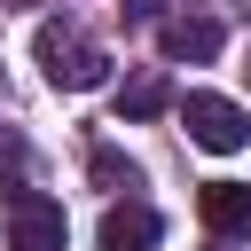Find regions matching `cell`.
Wrapping results in <instances>:
<instances>
[{
    "label": "cell",
    "instance_id": "cell-1",
    "mask_svg": "<svg viewBox=\"0 0 251 251\" xmlns=\"http://www.w3.org/2000/svg\"><path fill=\"white\" fill-rule=\"evenodd\" d=\"M39 71L63 94H94L110 78V47H94L78 24H39Z\"/></svg>",
    "mask_w": 251,
    "mask_h": 251
},
{
    "label": "cell",
    "instance_id": "cell-2",
    "mask_svg": "<svg viewBox=\"0 0 251 251\" xmlns=\"http://www.w3.org/2000/svg\"><path fill=\"white\" fill-rule=\"evenodd\" d=\"M180 126H188V141L212 149V157H235V149L251 141V110L227 102V94H188V102H180Z\"/></svg>",
    "mask_w": 251,
    "mask_h": 251
},
{
    "label": "cell",
    "instance_id": "cell-3",
    "mask_svg": "<svg viewBox=\"0 0 251 251\" xmlns=\"http://www.w3.org/2000/svg\"><path fill=\"white\" fill-rule=\"evenodd\" d=\"M71 227H63V204L39 196V188H16L8 196V251H63Z\"/></svg>",
    "mask_w": 251,
    "mask_h": 251
},
{
    "label": "cell",
    "instance_id": "cell-4",
    "mask_svg": "<svg viewBox=\"0 0 251 251\" xmlns=\"http://www.w3.org/2000/svg\"><path fill=\"white\" fill-rule=\"evenodd\" d=\"M157 235H165V220L149 204H110L102 212V251H157Z\"/></svg>",
    "mask_w": 251,
    "mask_h": 251
},
{
    "label": "cell",
    "instance_id": "cell-5",
    "mask_svg": "<svg viewBox=\"0 0 251 251\" xmlns=\"http://www.w3.org/2000/svg\"><path fill=\"white\" fill-rule=\"evenodd\" d=\"M196 212H204L212 235H251V188H243V180H212V188L196 196Z\"/></svg>",
    "mask_w": 251,
    "mask_h": 251
},
{
    "label": "cell",
    "instance_id": "cell-6",
    "mask_svg": "<svg viewBox=\"0 0 251 251\" xmlns=\"http://www.w3.org/2000/svg\"><path fill=\"white\" fill-rule=\"evenodd\" d=\"M157 47H165L173 63H212V55H220V24H212V16H173V24L157 31Z\"/></svg>",
    "mask_w": 251,
    "mask_h": 251
},
{
    "label": "cell",
    "instance_id": "cell-7",
    "mask_svg": "<svg viewBox=\"0 0 251 251\" xmlns=\"http://www.w3.org/2000/svg\"><path fill=\"white\" fill-rule=\"evenodd\" d=\"M165 102H173V94H165V78H157V71H141V78L118 94V118H157Z\"/></svg>",
    "mask_w": 251,
    "mask_h": 251
},
{
    "label": "cell",
    "instance_id": "cell-8",
    "mask_svg": "<svg viewBox=\"0 0 251 251\" xmlns=\"http://www.w3.org/2000/svg\"><path fill=\"white\" fill-rule=\"evenodd\" d=\"M94 180H102V188H133V165H126L118 149H94Z\"/></svg>",
    "mask_w": 251,
    "mask_h": 251
},
{
    "label": "cell",
    "instance_id": "cell-9",
    "mask_svg": "<svg viewBox=\"0 0 251 251\" xmlns=\"http://www.w3.org/2000/svg\"><path fill=\"white\" fill-rule=\"evenodd\" d=\"M0 180H8V196L24 188V141H16L8 126H0Z\"/></svg>",
    "mask_w": 251,
    "mask_h": 251
},
{
    "label": "cell",
    "instance_id": "cell-10",
    "mask_svg": "<svg viewBox=\"0 0 251 251\" xmlns=\"http://www.w3.org/2000/svg\"><path fill=\"white\" fill-rule=\"evenodd\" d=\"M118 8H126V24H157L165 16V0H118Z\"/></svg>",
    "mask_w": 251,
    "mask_h": 251
},
{
    "label": "cell",
    "instance_id": "cell-11",
    "mask_svg": "<svg viewBox=\"0 0 251 251\" xmlns=\"http://www.w3.org/2000/svg\"><path fill=\"white\" fill-rule=\"evenodd\" d=\"M243 71H251V63H243Z\"/></svg>",
    "mask_w": 251,
    "mask_h": 251
}]
</instances>
